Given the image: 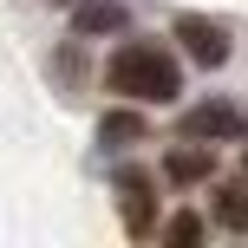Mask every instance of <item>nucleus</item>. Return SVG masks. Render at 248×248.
Here are the masks:
<instances>
[{
    "instance_id": "nucleus-1",
    "label": "nucleus",
    "mask_w": 248,
    "mask_h": 248,
    "mask_svg": "<svg viewBox=\"0 0 248 248\" xmlns=\"http://www.w3.org/2000/svg\"><path fill=\"white\" fill-rule=\"evenodd\" d=\"M105 78H111V92L137 105H170L176 92H183V72H176V59L163 46H150V39H137V46H118L111 65H105Z\"/></svg>"
},
{
    "instance_id": "nucleus-2",
    "label": "nucleus",
    "mask_w": 248,
    "mask_h": 248,
    "mask_svg": "<svg viewBox=\"0 0 248 248\" xmlns=\"http://www.w3.org/2000/svg\"><path fill=\"white\" fill-rule=\"evenodd\" d=\"M183 137L189 144H202V137H248V111L235 98H209V105H196L183 118Z\"/></svg>"
},
{
    "instance_id": "nucleus-3",
    "label": "nucleus",
    "mask_w": 248,
    "mask_h": 248,
    "mask_svg": "<svg viewBox=\"0 0 248 248\" xmlns=\"http://www.w3.org/2000/svg\"><path fill=\"white\" fill-rule=\"evenodd\" d=\"M118 202H124V229L131 235H150L157 202H150V176L144 170H118Z\"/></svg>"
},
{
    "instance_id": "nucleus-4",
    "label": "nucleus",
    "mask_w": 248,
    "mask_h": 248,
    "mask_svg": "<svg viewBox=\"0 0 248 248\" xmlns=\"http://www.w3.org/2000/svg\"><path fill=\"white\" fill-rule=\"evenodd\" d=\"M176 39H183V52L196 65H222L229 59V33L216 20H196V13H189V20H176Z\"/></svg>"
},
{
    "instance_id": "nucleus-5",
    "label": "nucleus",
    "mask_w": 248,
    "mask_h": 248,
    "mask_svg": "<svg viewBox=\"0 0 248 248\" xmlns=\"http://www.w3.org/2000/svg\"><path fill=\"white\" fill-rule=\"evenodd\" d=\"M216 222L235 229V235H248V183H222L216 189Z\"/></svg>"
},
{
    "instance_id": "nucleus-6",
    "label": "nucleus",
    "mask_w": 248,
    "mask_h": 248,
    "mask_svg": "<svg viewBox=\"0 0 248 248\" xmlns=\"http://www.w3.org/2000/svg\"><path fill=\"white\" fill-rule=\"evenodd\" d=\"M163 170H170V183H202L209 176V150H170Z\"/></svg>"
},
{
    "instance_id": "nucleus-7",
    "label": "nucleus",
    "mask_w": 248,
    "mask_h": 248,
    "mask_svg": "<svg viewBox=\"0 0 248 248\" xmlns=\"http://www.w3.org/2000/svg\"><path fill=\"white\" fill-rule=\"evenodd\" d=\"M118 20H124V13L111 7V0H85V7H78V26H85V33H111Z\"/></svg>"
},
{
    "instance_id": "nucleus-8",
    "label": "nucleus",
    "mask_w": 248,
    "mask_h": 248,
    "mask_svg": "<svg viewBox=\"0 0 248 248\" xmlns=\"http://www.w3.org/2000/svg\"><path fill=\"white\" fill-rule=\"evenodd\" d=\"M137 131H144V118H137V111H111V118L98 124V137H105V144H118V137H137Z\"/></svg>"
},
{
    "instance_id": "nucleus-9",
    "label": "nucleus",
    "mask_w": 248,
    "mask_h": 248,
    "mask_svg": "<svg viewBox=\"0 0 248 248\" xmlns=\"http://www.w3.org/2000/svg\"><path fill=\"white\" fill-rule=\"evenodd\" d=\"M170 242H202V222H196V216H170Z\"/></svg>"
},
{
    "instance_id": "nucleus-10",
    "label": "nucleus",
    "mask_w": 248,
    "mask_h": 248,
    "mask_svg": "<svg viewBox=\"0 0 248 248\" xmlns=\"http://www.w3.org/2000/svg\"><path fill=\"white\" fill-rule=\"evenodd\" d=\"M242 176H248V157H242Z\"/></svg>"
}]
</instances>
